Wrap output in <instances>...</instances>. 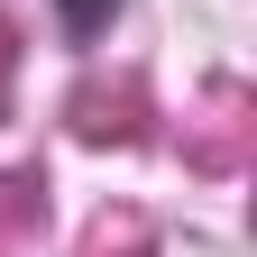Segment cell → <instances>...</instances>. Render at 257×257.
<instances>
[{
    "label": "cell",
    "instance_id": "1",
    "mask_svg": "<svg viewBox=\"0 0 257 257\" xmlns=\"http://www.w3.org/2000/svg\"><path fill=\"white\" fill-rule=\"evenodd\" d=\"M55 10H64V28H74V37H92V28H101L119 0H55Z\"/></svg>",
    "mask_w": 257,
    "mask_h": 257
}]
</instances>
